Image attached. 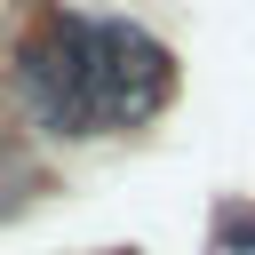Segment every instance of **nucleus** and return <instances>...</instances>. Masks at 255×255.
<instances>
[{"instance_id":"obj_1","label":"nucleus","mask_w":255,"mask_h":255,"mask_svg":"<svg viewBox=\"0 0 255 255\" xmlns=\"http://www.w3.org/2000/svg\"><path fill=\"white\" fill-rule=\"evenodd\" d=\"M16 96L40 135H104L96 128V16H48L16 48Z\"/></svg>"},{"instance_id":"obj_2","label":"nucleus","mask_w":255,"mask_h":255,"mask_svg":"<svg viewBox=\"0 0 255 255\" xmlns=\"http://www.w3.org/2000/svg\"><path fill=\"white\" fill-rule=\"evenodd\" d=\"M167 96H175L167 40H151L135 16H96V128L128 135V128L159 120Z\"/></svg>"},{"instance_id":"obj_3","label":"nucleus","mask_w":255,"mask_h":255,"mask_svg":"<svg viewBox=\"0 0 255 255\" xmlns=\"http://www.w3.org/2000/svg\"><path fill=\"white\" fill-rule=\"evenodd\" d=\"M32 183H40V167H32L24 151H16V135H0V215H16Z\"/></svg>"},{"instance_id":"obj_4","label":"nucleus","mask_w":255,"mask_h":255,"mask_svg":"<svg viewBox=\"0 0 255 255\" xmlns=\"http://www.w3.org/2000/svg\"><path fill=\"white\" fill-rule=\"evenodd\" d=\"M215 255H255V207L247 199H231L215 215Z\"/></svg>"},{"instance_id":"obj_5","label":"nucleus","mask_w":255,"mask_h":255,"mask_svg":"<svg viewBox=\"0 0 255 255\" xmlns=\"http://www.w3.org/2000/svg\"><path fill=\"white\" fill-rule=\"evenodd\" d=\"M112 255H128V247H112Z\"/></svg>"}]
</instances>
